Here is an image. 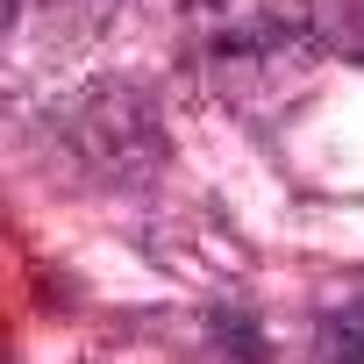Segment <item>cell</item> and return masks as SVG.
I'll return each mask as SVG.
<instances>
[{"label":"cell","mask_w":364,"mask_h":364,"mask_svg":"<svg viewBox=\"0 0 364 364\" xmlns=\"http://www.w3.org/2000/svg\"><path fill=\"white\" fill-rule=\"evenodd\" d=\"M350 364H364V321H350Z\"/></svg>","instance_id":"cell-1"}]
</instances>
